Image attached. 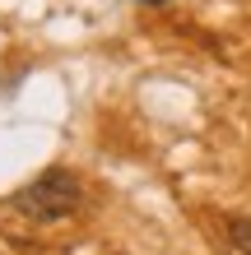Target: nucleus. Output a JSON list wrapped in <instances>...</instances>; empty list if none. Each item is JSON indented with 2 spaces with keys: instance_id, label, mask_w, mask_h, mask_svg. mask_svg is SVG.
I'll return each instance as SVG.
<instances>
[{
  "instance_id": "obj_1",
  "label": "nucleus",
  "mask_w": 251,
  "mask_h": 255,
  "mask_svg": "<svg viewBox=\"0 0 251 255\" xmlns=\"http://www.w3.org/2000/svg\"><path fill=\"white\" fill-rule=\"evenodd\" d=\"M14 204L37 223H61V218H70L79 209V181L70 176V167H47L33 186L19 190Z\"/></svg>"
},
{
  "instance_id": "obj_2",
  "label": "nucleus",
  "mask_w": 251,
  "mask_h": 255,
  "mask_svg": "<svg viewBox=\"0 0 251 255\" xmlns=\"http://www.w3.org/2000/svg\"><path fill=\"white\" fill-rule=\"evenodd\" d=\"M228 242H233L238 255H251V218L247 214L242 218H228Z\"/></svg>"
},
{
  "instance_id": "obj_3",
  "label": "nucleus",
  "mask_w": 251,
  "mask_h": 255,
  "mask_svg": "<svg viewBox=\"0 0 251 255\" xmlns=\"http://www.w3.org/2000/svg\"><path fill=\"white\" fill-rule=\"evenodd\" d=\"M140 5H163V0H140Z\"/></svg>"
}]
</instances>
